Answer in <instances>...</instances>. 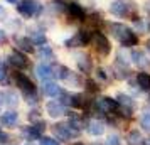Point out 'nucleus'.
Masks as SVG:
<instances>
[{"label":"nucleus","mask_w":150,"mask_h":145,"mask_svg":"<svg viewBox=\"0 0 150 145\" xmlns=\"http://www.w3.org/2000/svg\"><path fill=\"white\" fill-rule=\"evenodd\" d=\"M108 29H110V32H111V35L122 44L123 47H132L138 41V37L135 35V32L128 25L122 24V22H111V24H108Z\"/></svg>","instance_id":"1"},{"label":"nucleus","mask_w":150,"mask_h":145,"mask_svg":"<svg viewBox=\"0 0 150 145\" xmlns=\"http://www.w3.org/2000/svg\"><path fill=\"white\" fill-rule=\"evenodd\" d=\"M17 12L22 17H25V19L37 17L42 12V4L37 2V0H22V2H19V5H17Z\"/></svg>","instance_id":"2"},{"label":"nucleus","mask_w":150,"mask_h":145,"mask_svg":"<svg viewBox=\"0 0 150 145\" xmlns=\"http://www.w3.org/2000/svg\"><path fill=\"white\" fill-rule=\"evenodd\" d=\"M91 42H93V46H95V51L100 56H103V57L108 56L110 52H111V44H110L108 37L103 34V32H100V30L93 32V39H91Z\"/></svg>","instance_id":"3"},{"label":"nucleus","mask_w":150,"mask_h":145,"mask_svg":"<svg viewBox=\"0 0 150 145\" xmlns=\"http://www.w3.org/2000/svg\"><path fill=\"white\" fill-rule=\"evenodd\" d=\"M95 110L101 111V113H108V115H115V113H118L120 106H118V101L115 98L103 96L95 103Z\"/></svg>","instance_id":"4"},{"label":"nucleus","mask_w":150,"mask_h":145,"mask_svg":"<svg viewBox=\"0 0 150 145\" xmlns=\"http://www.w3.org/2000/svg\"><path fill=\"white\" fill-rule=\"evenodd\" d=\"M52 132H54V135L59 140H71V138L78 137V133H79V132L74 130L69 123H56L52 127Z\"/></svg>","instance_id":"5"},{"label":"nucleus","mask_w":150,"mask_h":145,"mask_svg":"<svg viewBox=\"0 0 150 145\" xmlns=\"http://www.w3.org/2000/svg\"><path fill=\"white\" fill-rule=\"evenodd\" d=\"M46 130V123L39 120L35 122L34 125H29V127H24L22 128V135L25 137V140H37V138L42 137V132Z\"/></svg>","instance_id":"6"},{"label":"nucleus","mask_w":150,"mask_h":145,"mask_svg":"<svg viewBox=\"0 0 150 145\" xmlns=\"http://www.w3.org/2000/svg\"><path fill=\"white\" fill-rule=\"evenodd\" d=\"M93 39V34L88 32V30H79V32H76L71 39L66 41V46L68 47H81V46H88L89 42Z\"/></svg>","instance_id":"7"},{"label":"nucleus","mask_w":150,"mask_h":145,"mask_svg":"<svg viewBox=\"0 0 150 145\" xmlns=\"http://www.w3.org/2000/svg\"><path fill=\"white\" fill-rule=\"evenodd\" d=\"M116 101H118V106H120L118 111H122L125 117H130L133 113V110H135V100H132L130 96L123 95V93H118Z\"/></svg>","instance_id":"8"},{"label":"nucleus","mask_w":150,"mask_h":145,"mask_svg":"<svg viewBox=\"0 0 150 145\" xmlns=\"http://www.w3.org/2000/svg\"><path fill=\"white\" fill-rule=\"evenodd\" d=\"M46 111L51 118H59L62 115H66V106L61 103V101H56V100H51L46 103Z\"/></svg>","instance_id":"9"},{"label":"nucleus","mask_w":150,"mask_h":145,"mask_svg":"<svg viewBox=\"0 0 150 145\" xmlns=\"http://www.w3.org/2000/svg\"><path fill=\"white\" fill-rule=\"evenodd\" d=\"M14 79H15V84L21 88L24 93H34L35 91V86H34V83L29 79L24 73H15L14 74Z\"/></svg>","instance_id":"10"},{"label":"nucleus","mask_w":150,"mask_h":145,"mask_svg":"<svg viewBox=\"0 0 150 145\" xmlns=\"http://www.w3.org/2000/svg\"><path fill=\"white\" fill-rule=\"evenodd\" d=\"M110 14L116 15V17H127L130 14V5L127 2H122V0H115L110 4Z\"/></svg>","instance_id":"11"},{"label":"nucleus","mask_w":150,"mask_h":145,"mask_svg":"<svg viewBox=\"0 0 150 145\" xmlns=\"http://www.w3.org/2000/svg\"><path fill=\"white\" fill-rule=\"evenodd\" d=\"M35 74L39 79L42 81H49L51 78L54 76V69L51 64H46V62H41V64H37V68H35Z\"/></svg>","instance_id":"12"},{"label":"nucleus","mask_w":150,"mask_h":145,"mask_svg":"<svg viewBox=\"0 0 150 145\" xmlns=\"http://www.w3.org/2000/svg\"><path fill=\"white\" fill-rule=\"evenodd\" d=\"M66 12L74 21H84V17H86V14H84V10H83V7L79 4H68L66 5Z\"/></svg>","instance_id":"13"},{"label":"nucleus","mask_w":150,"mask_h":145,"mask_svg":"<svg viewBox=\"0 0 150 145\" xmlns=\"http://www.w3.org/2000/svg\"><path fill=\"white\" fill-rule=\"evenodd\" d=\"M8 62L14 66V68L17 69H22L27 66V57L24 56V52H21V51H14L12 54L8 56Z\"/></svg>","instance_id":"14"},{"label":"nucleus","mask_w":150,"mask_h":145,"mask_svg":"<svg viewBox=\"0 0 150 145\" xmlns=\"http://www.w3.org/2000/svg\"><path fill=\"white\" fill-rule=\"evenodd\" d=\"M0 122H2V125H5V127H15V125L19 123V113L15 110H8L5 113H2Z\"/></svg>","instance_id":"15"},{"label":"nucleus","mask_w":150,"mask_h":145,"mask_svg":"<svg viewBox=\"0 0 150 145\" xmlns=\"http://www.w3.org/2000/svg\"><path fill=\"white\" fill-rule=\"evenodd\" d=\"M86 130L91 137H100L105 133V123L100 122V120H91L88 125H86Z\"/></svg>","instance_id":"16"},{"label":"nucleus","mask_w":150,"mask_h":145,"mask_svg":"<svg viewBox=\"0 0 150 145\" xmlns=\"http://www.w3.org/2000/svg\"><path fill=\"white\" fill-rule=\"evenodd\" d=\"M42 93L49 98H56V96H61L62 90L56 83H52V81H46L44 86H42Z\"/></svg>","instance_id":"17"},{"label":"nucleus","mask_w":150,"mask_h":145,"mask_svg":"<svg viewBox=\"0 0 150 145\" xmlns=\"http://www.w3.org/2000/svg\"><path fill=\"white\" fill-rule=\"evenodd\" d=\"M132 61H133V64L135 66H138V68H150V61L147 59V56L143 54L142 51H133L132 52Z\"/></svg>","instance_id":"18"},{"label":"nucleus","mask_w":150,"mask_h":145,"mask_svg":"<svg viewBox=\"0 0 150 145\" xmlns=\"http://www.w3.org/2000/svg\"><path fill=\"white\" fill-rule=\"evenodd\" d=\"M15 44H17V47L21 49V51H24V52H34V42L30 41V37H17L15 39Z\"/></svg>","instance_id":"19"},{"label":"nucleus","mask_w":150,"mask_h":145,"mask_svg":"<svg viewBox=\"0 0 150 145\" xmlns=\"http://www.w3.org/2000/svg\"><path fill=\"white\" fill-rule=\"evenodd\" d=\"M76 62H78V68H79V71H81V73H89V71H91L93 62H91V59H89V56H86V54L78 56Z\"/></svg>","instance_id":"20"},{"label":"nucleus","mask_w":150,"mask_h":145,"mask_svg":"<svg viewBox=\"0 0 150 145\" xmlns=\"http://www.w3.org/2000/svg\"><path fill=\"white\" fill-rule=\"evenodd\" d=\"M4 100H5V105H7L8 108H12V110L19 105V95L12 90H7L4 93Z\"/></svg>","instance_id":"21"},{"label":"nucleus","mask_w":150,"mask_h":145,"mask_svg":"<svg viewBox=\"0 0 150 145\" xmlns=\"http://www.w3.org/2000/svg\"><path fill=\"white\" fill-rule=\"evenodd\" d=\"M127 144L128 145H143V137L138 130H130L127 133Z\"/></svg>","instance_id":"22"},{"label":"nucleus","mask_w":150,"mask_h":145,"mask_svg":"<svg viewBox=\"0 0 150 145\" xmlns=\"http://www.w3.org/2000/svg\"><path fill=\"white\" fill-rule=\"evenodd\" d=\"M137 84L143 91H150V74L149 73H138L137 74Z\"/></svg>","instance_id":"23"},{"label":"nucleus","mask_w":150,"mask_h":145,"mask_svg":"<svg viewBox=\"0 0 150 145\" xmlns=\"http://www.w3.org/2000/svg\"><path fill=\"white\" fill-rule=\"evenodd\" d=\"M30 41L34 42V44H37V46H44L47 42V39H46V34L44 32H41V30H32L30 32Z\"/></svg>","instance_id":"24"},{"label":"nucleus","mask_w":150,"mask_h":145,"mask_svg":"<svg viewBox=\"0 0 150 145\" xmlns=\"http://www.w3.org/2000/svg\"><path fill=\"white\" fill-rule=\"evenodd\" d=\"M37 54H39V57H41V59H52V57H54V52H52V49L49 47V46H46V44L39 47Z\"/></svg>","instance_id":"25"},{"label":"nucleus","mask_w":150,"mask_h":145,"mask_svg":"<svg viewBox=\"0 0 150 145\" xmlns=\"http://www.w3.org/2000/svg\"><path fill=\"white\" fill-rule=\"evenodd\" d=\"M140 125H142L143 130L150 132V110H145L140 117Z\"/></svg>","instance_id":"26"},{"label":"nucleus","mask_w":150,"mask_h":145,"mask_svg":"<svg viewBox=\"0 0 150 145\" xmlns=\"http://www.w3.org/2000/svg\"><path fill=\"white\" fill-rule=\"evenodd\" d=\"M56 71H57V73H56V76L59 78V79H62V81H66V79L69 78V74H71V69L66 68V66H57Z\"/></svg>","instance_id":"27"},{"label":"nucleus","mask_w":150,"mask_h":145,"mask_svg":"<svg viewBox=\"0 0 150 145\" xmlns=\"http://www.w3.org/2000/svg\"><path fill=\"white\" fill-rule=\"evenodd\" d=\"M66 83H68L69 86H79V84H81V78L78 76L76 73H71L69 78L66 79Z\"/></svg>","instance_id":"28"},{"label":"nucleus","mask_w":150,"mask_h":145,"mask_svg":"<svg viewBox=\"0 0 150 145\" xmlns=\"http://www.w3.org/2000/svg\"><path fill=\"white\" fill-rule=\"evenodd\" d=\"M24 98H25V101H27L29 105H35L37 101H39L37 91H34V93H24Z\"/></svg>","instance_id":"29"},{"label":"nucleus","mask_w":150,"mask_h":145,"mask_svg":"<svg viewBox=\"0 0 150 145\" xmlns=\"http://www.w3.org/2000/svg\"><path fill=\"white\" fill-rule=\"evenodd\" d=\"M106 145H122V138L115 133H111V135L106 137Z\"/></svg>","instance_id":"30"},{"label":"nucleus","mask_w":150,"mask_h":145,"mask_svg":"<svg viewBox=\"0 0 150 145\" xmlns=\"http://www.w3.org/2000/svg\"><path fill=\"white\" fill-rule=\"evenodd\" d=\"M86 90H88L89 93H98V91H100V86H98L93 79H88V81H86Z\"/></svg>","instance_id":"31"},{"label":"nucleus","mask_w":150,"mask_h":145,"mask_svg":"<svg viewBox=\"0 0 150 145\" xmlns=\"http://www.w3.org/2000/svg\"><path fill=\"white\" fill-rule=\"evenodd\" d=\"M39 144L41 145H59V142L54 140V138H51V137H41L39 138Z\"/></svg>","instance_id":"32"},{"label":"nucleus","mask_w":150,"mask_h":145,"mask_svg":"<svg viewBox=\"0 0 150 145\" xmlns=\"http://www.w3.org/2000/svg\"><path fill=\"white\" fill-rule=\"evenodd\" d=\"M7 78V68H5V62L0 61V81H5Z\"/></svg>","instance_id":"33"},{"label":"nucleus","mask_w":150,"mask_h":145,"mask_svg":"<svg viewBox=\"0 0 150 145\" xmlns=\"http://www.w3.org/2000/svg\"><path fill=\"white\" fill-rule=\"evenodd\" d=\"M8 142H10V137H8L5 132L0 130V145H5V144H8Z\"/></svg>","instance_id":"34"},{"label":"nucleus","mask_w":150,"mask_h":145,"mask_svg":"<svg viewBox=\"0 0 150 145\" xmlns=\"http://www.w3.org/2000/svg\"><path fill=\"white\" fill-rule=\"evenodd\" d=\"M29 120H30V122H39V120H41L39 111H37V110H32V111H30V115H29Z\"/></svg>","instance_id":"35"},{"label":"nucleus","mask_w":150,"mask_h":145,"mask_svg":"<svg viewBox=\"0 0 150 145\" xmlns=\"http://www.w3.org/2000/svg\"><path fill=\"white\" fill-rule=\"evenodd\" d=\"M96 74H98V78H101V79H105V81L108 79V74H106L103 69H98V71H96Z\"/></svg>","instance_id":"36"},{"label":"nucleus","mask_w":150,"mask_h":145,"mask_svg":"<svg viewBox=\"0 0 150 145\" xmlns=\"http://www.w3.org/2000/svg\"><path fill=\"white\" fill-rule=\"evenodd\" d=\"M5 17H7V10L4 8V5H0V21H5Z\"/></svg>","instance_id":"37"},{"label":"nucleus","mask_w":150,"mask_h":145,"mask_svg":"<svg viewBox=\"0 0 150 145\" xmlns=\"http://www.w3.org/2000/svg\"><path fill=\"white\" fill-rule=\"evenodd\" d=\"M5 37H7V35H5V30H2V29H0V42L5 41Z\"/></svg>","instance_id":"38"},{"label":"nucleus","mask_w":150,"mask_h":145,"mask_svg":"<svg viewBox=\"0 0 150 145\" xmlns=\"http://www.w3.org/2000/svg\"><path fill=\"white\" fill-rule=\"evenodd\" d=\"M5 105V100H4V93H0V110H2V106Z\"/></svg>","instance_id":"39"},{"label":"nucleus","mask_w":150,"mask_h":145,"mask_svg":"<svg viewBox=\"0 0 150 145\" xmlns=\"http://www.w3.org/2000/svg\"><path fill=\"white\" fill-rule=\"evenodd\" d=\"M145 47H147V51H149V54H150V39L145 42Z\"/></svg>","instance_id":"40"},{"label":"nucleus","mask_w":150,"mask_h":145,"mask_svg":"<svg viewBox=\"0 0 150 145\" xmlns=\"http://www.w3.org/2000/svg\"><path fill=\"white\" fill-rule=\"evenodd\" d=\"M5 2H8V4H19V0H5Z\"/></svg>","instance_id":"41"},{"label":"nucleus","mask_w":150,"mask_h":145,"mask_svg":"<svg viewBox=\"0 0 150 145\" xmlns=\"http://www.w3.org/2000/svg\"><path fill=\"white\" fill-rule=\"evenodd\" d=\"M73 145H84V144H81V142H76V144H73Z\"/></svg>","instance_id":"42"},{"label":"nucleus","mask_w":150,"mask_h":145,"mask_svg":"<svg viewBox=\"0 0 150 145\" xmlns=\"http://www.w3.org/2000/svg\"><path fill=\"white\" fill-rule=\"evenodd\" d=\"M143 145H150V140H149V142H143Z\"/></svg>","instance_id":"43"},{"label":"nucleus","mask_w":150,"mask_h":145,"mask_svg":"<svg viewBox=\"0 0 150 145\" xmlns=\"http://www.w3.org/2000/svg\"><path fill=\"white\" fill-rule=\"evenodd\" d=\"M93 145H100V144H93Z\"/></svg>","instance_id":"44"},{"label":"nucleus","mask_w":150,"mask_h":145,"mask_svg":"<svg viewBox=\"0 0 150 145\" xmlns=\"http://www.w3.org/2000/svg\"><path fill=\"white\" fill-rule=\"evenodd\" d=\"M149 101H150V98H149Z\"/></svg>","instance_id":"45"}]
</instances>
